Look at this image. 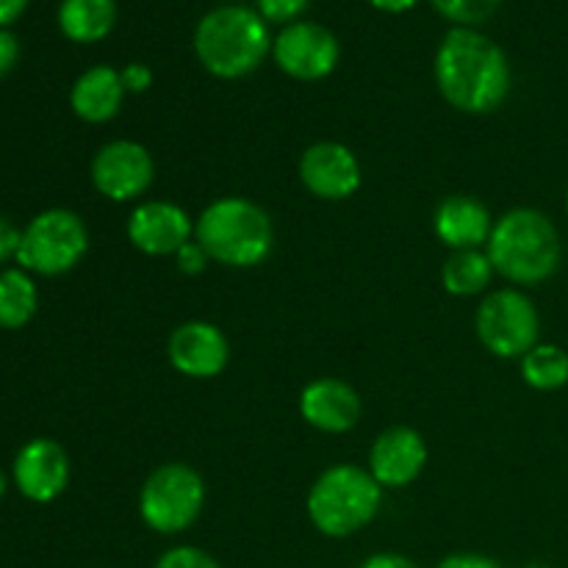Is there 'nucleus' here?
<instances>
[{
    "label": "nucleus",
    "instance_id": "nucleus-33",
    "mask_svg": "<svg viewBox=\"0 0 568 568\" xmlns=\"http://www.w3.org/2000/svg\"><path fill=\"white\" fill-rule=\"evenodd\" d=\"M377 11H386V14H403V11L414 9L419 0H369Z\"/></svg>",
    "mask_w": 568,
    "mask_h": 568
},
{
    "label": "nucleus",
    "instance_id": "nucleus-24",
    "mask_svg": "<svg viewBox=\"0 0 568 568\" xmlns=\"http://www.w3.org/2000/svg\"><path fill=\"white\" fill-rule=\"evenodd\" d=\"M153 568H220V564L197 547H172L155 560Z\"/></svg>",
    "mask_w": 568,
    "mask_h": 568
},
{
    "label": "nucleus",
    "instance_id": "nucleus-13",
    "mask_svg": "<svg viewBox=\"0 0 568 568\" xmlns=\"http://www.w3.org/2000/svg\"><path fill=\"white\" fill-rule=\"evenodd\" d=\"M300 181L314 197L347 200L361 186V164L342 142H316L300 159Z\"/></svg>",
    "mask_w": 568,
    "mask_h": 568
},
{
    "label": "nucleus",
    "instance_id": "nucleus-6",
    "mask_svg": "<svg viewBox=\"0 0 568 568\" xmlns=\"http://www.w3.org/2000/svg\"><path fill=\"white\" fill-rule=\"evenodd\" d=\"M89 250V231L70 209H48L22 227L17 264L42 277L75 270Z\"/></svg>",
    "mask_w": 568,
    "mask_h": 568
},
{
    "label": "nucleus",
    "instance_id": "nucleus-8",
    "mask_svg": "<svg viewBox=\"0 0 568 568\" xmlns=\"http://www.w3.org/2000/svg\"><path fill=\"white\" fill-rule=\"evenodd\" d=\"M477 338L497 358H525L538 344L541 320L536 303L519 288H497L480 303L475 316Z\"/></svg>",
    "mask_w": 568,
    "mask_h": 568
},
{
    "label": "nucleus",
    "instance_id": "nucleus-23",
    "mask_svg": "<svg viewBox=\"0 0 568 568\" xmlns=\"http://www.w3.org/2000/svg\"><path fill=\"white\" fill-rule=\"evenodd\" d=\"M430 6L458 28H475L499 9V0H430Z\"/></svg>",
    "mask_w": 568,
    "mask_h": 568
},
{
    "label": "nucleus",
    "instance_id": "nucleus-1",
    "mask_svg": "<svg viewBox=\"0 0 568 568\" xmlns=\"http://www.w3.org/2000/svg\"><path fill=\"white\" fill-rule=\"evenodd\" d=\"M433 72L442 98L464 114H488L510 92L508 55L477 28L455 26L438 44Z\"/></svg>",
    "mask_w": 568,
    "mask_h": 568
},
{
    "label": "nucleus",
    "instance_id": "nucleus-3",
    "mask_svg": "<svg viewBox=\"0 0 568 568\" xmlns=\"http://www.w3.org/2000/svg\"><path fill=\"white\" fill-rule=\"evenodd\" d=\"M272 50L270 28L255 9L220 6L194 28V55L216 78H244L258 70Z\"/></svg>",
    "mask_w": 568,
    "mask_h": 568
},
{
    "label": "nucleus",
    "instance_id": "nucleus-18",
    "mask_svg": "<svg viewBox=\"0 0 568 568\" xmlns=\"http://www.w3.org/2000/svg\"><path fill=\"white\" fill-rule=\"evenodd\" d=\"M122 100H125V83H122L120 70L109 64L89 67L87 72L78 75L70 92V105L75 116L92 122V125L114 120L122 109Z\"/></svg>",
    "mask_w": 568,
    "mask_h": 568
},
{
    "label": "nucleus",
    "instance_id": "nucleus-9",
    "mask_svg": "<svg viewBox=\"0 0 568 568\" xmlns=\"http://www.w3.org/2000/svg\"><path fill=\"white\" fill-rule=\"evenodd\" d=\"M275 64L294 81H322L342 59V48L331 28L320 22L297 20L283 28L272 42Z\"/></svg>",
    "mask_w": 568,
    "mask_h": 568
},
{
    "label": "nucleus",
    "instance_id": "nucleus-15",
    "mask_svg": "<svg viewBox=\"0 0 568 568\" xmlns=\"http://www.w3.org/2000/svg\"><path fill=\"white\" fill-rule=\"evenodd\" d=\"M427 464V444L414 427H388L377 436L369 453V471L383 488H405L422 475Z\"/></svg>",
    "mask_w": 568,
    "mask_h": 568
},
{
    "label": "nucleus",
    "instance_id": "nucleus-10",
    "mask_svg": "<svg viewBox=\"0 0 568 568\" xmlns=\"http://www.w3.org/2000/svg\"><path fill=\"white\" fill-rule=\"evenodd\" d=\"M155 164L144 144L116 139L103 144L92 159V183L103 197L131 203L153 186Z\"/></svg>",
    "mask_w": 568,
    "mask_h": 568
},
{
    "label": "nucleus",
    "instance_id": "nucleus-22",
    "mask_svg": "<svg viewBox=\"0 0 568 568\" xmlns=\"http://www.w3.org/2000/svg\"><path fill=\"white\" fill-rule=\"evenodd\" d=\"M521 377L536 392H558L568 383V353L558 344H536L521 358Z\"/></svg>",
    "mask_w": 568,
    "mask_h": 568
},
{
    "label": "nucleus",
    "instance_id": "nucleus-31",
    "mask_svg": "<svg viewBox=\"0 0 568 568\" xmlns=\"http://www.w3.org/2000/svg\"><path fill=\"white\" fill-rule=\"evenodd\" d=\"M361 568H416V564L405 555L397 552H381V555H372L369 560H364Z\"/></svg>",
    "mask_w": 568,
    "mask_h": 568
},
{
    "label": "nucleus",
    "instance_id": "nucleus-11",
    "mask_svg": "<svg viewBox=\"0 0 568 568\" xmlns=\"http://www.w3.org/2000/svg\"><path fill=\"white\" fill-rule=\"evenodd\" d=\"M11 477L22 497L48 505L59 499L70 483V458L53 438H33L17 453Z\"/></svg>",
    "mask_w": 568,
    "mask_h": 568
},
{
    "label": "nucleus",
    "instance_id": "nucleus-28",
    "mask_svg": "<svg viewBox=\"0 0 568 568\" xmlns=\"http://www.w3.org/2000/svg\"><path fill=\"white\" fill-rule=\"evenodd\" d=\"M20 239H22L20 227H14L9 220H6V216H0V264H6V261H11V258L17 261Z\"/></svg>",
    "mask_w": 568,
    "mask_h": 568
},
{
    "label": "nucleus",
    "instance_id": "nucleus-29",
    "mask_svg": "<svg viewBox=\"0 0 568 568\" xmlns=\"http://www.w3.org/2000/svg\"><path fill=\"white\" fill-rule=\"evenodd\" d=\"M120 75H122V83H125V92H133V94L144 92V89L153 83V70L144 64H128L125 70H120Z\"/></svg>",
    "mask_w": 568,
    "mask_h": 568
},
{
    "label": "nucleus",
    "instance_id": "nucleus-35",
    "mask_svg": "<svg viewBox=\"0 0 568 568\" xmlns=\"http://www.w3.org/2000/svg\"><path fill=\"white\" fill-rule=\"evenodd\" d=\"M566 211H568V197H566Z\"/></svg>",
    "mask_w": 568,
    "mask_h": 568
},
{
    "label": "nucleus",
    "instance_id": "nucleus-4",
    "mask_svg": "<svg viewBox=\"0 0 568 568\" xmlns=\"http://www.w3.org/2000/svg\"><path fill=\"white\" fill-rule=\"evenodd\" d=\"M194 239L211 261L250 270L270 258L275 247V227L270 214L247 197H222L205 205L194 225Z\"/></svg>",
    "mask_w": 568,
    "mask_h": 568
},
{
    "label": "nucleus",
    "instance_id": "nucleus-19",
    "mask_svg": "<svg viewBox=\"0 0 568 568\" xmlns=\"http://www.w3.org/2000/svg\"><path fill=\"white\" fill-rule=\"evenodd\" d=\"M114 0H61L59 28L70 42L94 44L114 31Z\"/></svg>",
    "mask_w": 568,
    "mask_h": 568
},
{
    "label": "nucleus",
    "instance_id": "nucleus-14",
    "mask_svg": "<svg viewBox=\"0 0 568 568\" xmlns=\"http://www.w3.org/2000/svg\"><path fill=\"white\" fill-rule=\"evenodd\" d=\"M166 355H170V364L175 366V372H181L183 377L211 381V377L225 372L227 361H231V344L220 327L194 320L172 331Z\"/></svg>",
    "mask_w": 568,
    "mask_h": 568
},
{
    "label": "nucleus",
    "instance_id": "nucleus-20",
    "mask_svg": "<svg viewBox=\"0 0 568 568\" xmlns=\"http://www.w3.org/2000/svg\"><path fill=\"white\" fill-rule=\"evenodd\" d=\"M39 292L22 266L0 272V331H20L33 320Z\"/></svg>",
    "mask_w": 568,
    "mask_h": 568
},
{
    "label": "nucleus",
    "instance_id": "nucleus-34",
    "mask_svg": "<svg viewBox=\"0 0 568 568\" xmlns=\"http://www.w3.org/2000/svg\"><path fill=\"white\" fill-rule=\"evenodd\" d=\"M6 488H9V480H6V475H3V471H0V497H3V494H6Z\"/></svg>",
    "mask_w": 568,
    "mask_h": 568
},
{
    "label": "nucleus",
    "instance_id": "nucleus-21",
    "mask_svg": "<svg viewBox=\"0 0 568 568\" xmlns=\"http://www.w3.org/2000/svg\"><path fill=\"white\" fill-rule=\"evenodd\" d=\"M494 264L483 250H455L442 266V283L455 297H475L491 286Z\"/></svg>",
    "mask_w": 568,
    "mask_h": 568
},
{
    "label": "nucleus",
    "instance_id": "nucleus-32",
    "mask_svg": "<svg viewBox=\"0 0 568 568\" xmlns=\"http://www.w3.org/2000/svg\"><path fill=\"white\" fill-rule=\"evenodd\" d=\"M31 0H0V28H9L11 22L20 20L26 14Z\"/></svg>",
    "mask_w": 568,
    "mask_h": 568
},
{
    "label": "nucleus",
    "instance_id": "nucleus-17",
    "mask_svg": "<svg viewBox=\"0 0 568 568\" xmlns=\"http://www.w3.org/2000/svg\"><path fill=\"white\" fill-rule=\"evenodd\" d=\"M433 227L436 236L455 253V250H480L483 244H488L494 222L486 203L469 194H449L436 209Z\"/></svg>",
    "mask_w": 568,
    "mask_h": 568
},
{
    "label": "nucleus",
    "instance_id": "nucleus-25",
    "mask_svg": "<svg viewBox=\"0 0 568 568\" xmlns=\"http://www.w3.org/2000/svg\"><path fill=\"white\" fill-rule=\"evenodd\" d=\"M255 3H258V14L277 26H292L308 9V0H255Z\"/></svg>",
    "mask_w": 568,
    "mask_h": 568
},
{
    "label": "nucleus",
    "instance_id": "nucleus-7",
    "mask_svg": "<svg viewBox=\"0 0 568 568\" xmlns=\"http://www.w3.org/2000/svg\"><path fill=\"white\" fill-rule=\"evenodd\" d=\"M205 483L189 464H164L150 471L139 491V514L150 530L178 536L200 519Z\"/></svg>",
    "mask_w": 568,
    "mask_h": 568
},
{
    "label": "nucleus",
    "instance_id": "nucleus-26",
    "mask_svg": "<svg viewBox=\"0 0 568 568\" xmlns=\"http://www.w3.org/2000/svg\"><path fill=\"white\" fill-rule=\"evenodd\" d=\"M175 261H178V270H181L183 275H200V272L209 266L211 258H209V253L200 247L197 239H192V242L183 244V247L178 250Z\"/></svg>",
    "mask_w": 568,
    "mask_h": 568
},
{
    "label": "nucleus",
    "instance_id": "nucleus-30",
    "mask_svg": "<svg viewBox=\"0 0 568 568\" xmlns=\"http://www.w3.org/2000/svg\"><path fill=\"white\" fill-rule=\"evenodd\" d=\"M436 568H503V566H499L497 560L486 558V555L458 552V555H449V558H444Z\"/></svg>",
    "mask_w": 568,
    "mask_h": 568
},
{
    "label": "nucleus",
    "instance_id": "nucleus-12",
    "mask_svg": "<svg viewBox=\"0 0 568 568\" xmlns=\"http://www.w3.org/2000/svg\"><path fill=\"white\" fill-rule=\"evenodd\" d=\"M128 239L144 255H178L183 244L194 239V222L181 205L170 200H148L131 211L128 220Z\"/></svg>",
    "mask_w": 568,
    "mask_h": 568
},
{
    "label": "nucleus",
    "instance_id": "nucleus-16",
    "mask_svg": "<svg viewBox=\"0 0 568 568\" xmlns=\"http://www.w3.org/2000/svg\"><path fill=\"white\" fill-rule=\"evenodd\" d=\"M300 414L322 433H347L361 419V397L338 377H320L300 394Z\"/></svg>",
    "mask_w": 568,
    "mask_h": 568
},
{
    "label": "nucleus",
    "instance_id": "nucleus-27",
    "mask_svg": "<svg viewBox=\"0 0 568 568\" xmlns=\"http://www.w3.org/2000/svg\"><path fill=\"white\" fill-rule=\"evenodd\" d=\"M17 61H20V39L9 28H0V81L14 70Z\"/></svg>",
    "mask_w": 568,
    "mask_h": 568
},
{
    "label": "nucleus",
    "instance_id": "nucleus-5",
    "mask_svg": "<svg viewBox=\"0 0 568 568\" xmlns=\"http://www.w3.org/2000/svg\"><path fill=\"white\" fill-rule=\"evenodd\" d=\"M383 486L369 469L338 464L322 471L308 491V519L322 536L347 538L377 516Z\"/></svg>",
    "mask_w": 568,
    "mask_h": 568
},
{
    "label": "nucleus",
    "instance_id": "nucleus-2",
    "mask_svg": "<svg viewBox=\"0 0 568 568\" xmlns=\"http://www.w3.org/2000/svg\"><path fill=\"white\" fill-rule=\"evenodd\" d=\"M486 253L494 272L519 286H536L558 272L564 247L558 227L536 209H514L494 222Z\"/></svg>",
    "mask_w": 568,
    "mask_h": 568
}]
</instances>
